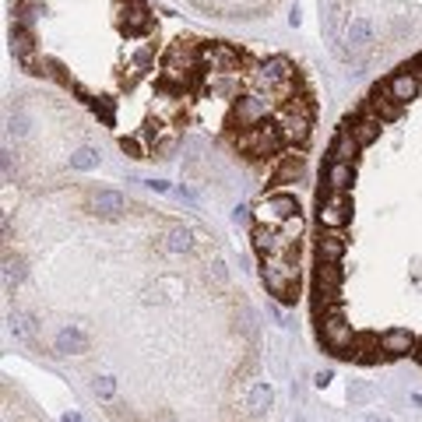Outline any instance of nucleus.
Listing matches in <instances>:
<instances>
[{
    "label": "nucleus",
    "mask_w": 422,
    "mask_h": 422,
    "mask_svg": "<svg viewBox=\"0 0 422 422\" xmlns=\"http://www.w3.org/2000/svg\"><path fill=\"white\" fill-rule=\"evenodd\" d=\"M317 320H320V345H324L327 352L342 355V359H352L355 331H352V324H348L345 310L335 303V307H327V310H324Z\"/></svg>",
    "instance_id": "obj_3"
},
{
    "label": "nucleus",
    "mask_w": 422,
    "mask_h": 422,
    "mask_svg": "<svg viewBox=\"0 0 422 422\" xmlns=\"http://www.w3.org/2000/svg\"><path fill=\"white\" fill-rule=\"evenodd\" d=\"M307 169V155L299 152V148H289V152H282L278 159H271V184H292V179H299Z\"/></svg>",
    "instance_id": "obj_10"
},
{
    "label": "nucleus",
    "mask_w": 422,
    "mask_h": 422,
    "mask_svg": "<svg viewBox=\"0 0 422 422\" xmlns=\"http://www.w3.org/2000/svg\"><path fill=\"white\" fill-rule=\"evenodd\" d=\"M85 348H88V338L78 327H64L56 335V352H85Z\"/></svg>",
    "instance_id": "obj_23"
},
{
    "label": "nucleus",
    "mask_w": 422,
    "mask_h": 422,
    "mask_svg": "<svg viewBox=\"0 0 422 422\" xmlns=\"http://www.w3.org/2000/svg\"><path fill=\"white\" fill-rule=\"evenodd\" d=\"M271 401H275V395H271V384H267V380H257L254 390H250V401H247V405H250V415L260 419V415L271 408Z\"/></svg>",
    "instance_id": "obj_20"
},
{
    "label": "nucleus",
    "mask_w": 422,
    "mask_h": 422,
    "mask_svg": "<svg viewBox=\"0 0 422 422\" xmlns=\"http://www.w3.org/2000/svg\"><path fill=\"white\" fill-rule=\"evenodd\" d=\"M260 285L282 307H296L299 303V264H289L285 257H267L260 264Z\"/></svg>",
    "instance_id": "obj_2"
},
{
    "label": "nucleus",
    "mask_w": 422,
    "mask_h": 422,
    "mask_svg": "<svg viewBox=\"0 0 422 422\" xmlns=\"http://www.w3.org/2000/svg\"><path fill=\"white\" fill-rule=\"evenodd\" d=\"M415 335L412 331H405V327H390V331H384L380 335V345H384V352H387V359H405V355H412L415 352Z\"/></svg>",
    "instance_id": "obj_12"
},
{
    "label": "nucleus",
    "mask_w": 422,
    "mask_h": 422,
    "mask_svg": "<svg viewBox=\"0 0 422 422\" xmlns=\"http://www.w3.org/2000/svg\"><path fill=\"white\" fill-rule=\"evenodd\" d=\"M96 395H99L102 401H109V398L116 395V380H113V377H99V380H96Z\"/></svg>",
    "instance_id": "obj_29"
},
{
    "label": "nucleus",
    "mask_w": 422,
    "mask_h": 422,
    "mask_svg": "<svg viewBox=\"0 0 422 422\" xmlns=\"http://www.w3.org/2000/svg\"><path fill=\"white\" fill-rule=\"evenodd\" d=\"M401 113H405V106L395 102V96H390L384 85H377L370 92V99L363 102V116H373V120H380V124H390V120H398Z\"/></svg>",
    "instance_id": "obj_9"
},
{
    "label": "nucleus",
    "mask_w": 422,
    "mask_h": 422,
    "mask_svg": "<svg viewBox=\"0 0 422 422\" xmlns=\"http://www.w3.org/2000/svg\"><path fill=\"white\" fill-rule=\"evenodd\" d=\"M331 380H335V373H331V370H320V373L313 377V384H317V387H327Z\"/></svg>",
    "instance_id": "obj_33"
},
{
    "label": "nucleus",
    "mask_w": 422,
    "mask_h": 422,
    "mask_svg": "<svg viewBox=\"0 0 422 422\" xmlns=\"http://www.w3.org/2000/svg\"><path fill=\"white\" fill-rule=\"evenodd\" d=\"M310 131H313V116L310 113H299V109H282L278 116V134L289 148H303L310 141Z\"/></svg>",
    "instance_id": "obj_8"
},
{
    "label": "nucleus",
    "mask_w": 422,
    "mask_h": 422,
    "mask_svg": "<svg viewBox=\"0 0 422 422\" xmlns=\"http://www.w3.org/2000/svg\"><path fill=\"white\" fill-rule=\"evenodd\" d=\"M166 254H190L194 250V239H190V229H184V225H176V229H169L166 232Z\"/></svg>",
    "instance_id": "obj_22"
},
{
    "label": "nucleus",
    "mask_w": 422,
    "mask_h": 422,
    "mask_svg": "<svg viewBox=\"0 0 422 422\" xmlns=\"http://www.w3.org/2000/svg\"><path fill=\"white\" fill-rule=\"evenodd\" d=\"M342 127H348L352 131V137L359 141V148H366V144H373L377 137H380V120H373V116H348Z\"/></svg>",
    "instance_id": "obj_16"
},
{
    "label": "nucleus",
    "mask_w": 422,
    "mask_h": 422,
    "mask_svg": "<svg viewBox=\"0 0 422 422\" xmlns=\"http://www.w3.org/2000/svg\"><path fill=\"white\" fill-rule=\"evenodd\" d=\"M232 222H236V225H254V222H257V219H254V208L239 204V208L232 211Z\"/></svg>",
    "instance_id": "obj_30"
},
{
    "label": "nucleus",
    "mask_w": 422,
    "mask_h": 422,
    "mask_svg": "<svg viewBox=\"0 0 422 422\" xmlns=\"http://www.w3.org/2000/svg\"><path fill=\"white\" fill-rule=\"evenodd\" d=\"M229 144L236 148V152H243L247 159H257V162L278 159L282 148H285V141L278 134V124H267V120L257 124V127H250V131H229Z\"/></svg>",
    "instance_id": "obj_1"
},
{
    "label": "nucleus",
    "mask_w": 422,
    "mask_h": 422,
    "mask_svg": "<svg viewBox=\"0 0 422 422\" xmlns=\"http://www.w3.org/2000/svg\"><path fill=\"white\" fill-rule=\"evenodd\" d=\"M345 250H348V239H345V232H342V229H320V232H317V239H313V254H317V260L342 264Z\"/></svg>",
    "instance_id": "obj_11"
},
{
    "label": "nucleus",
    "mask_w": 422,
    "mask_h": 422,
    "mask_svg": "<svg viewBox=\"0 0 422 422\" xmlns=\"http://www.w3.org/2000/svg\"><path fill=\"white\" fill-rule=\"evenodd\" d=\"M384 88H387V92L390 96H395V102H401V106H408L412 99H419V81H415V74L408 71V67H401L398 74H390L387 81H384Z\"/></svg>",
    "instance_id": "obj_13"
},
{
    "label": "nucleus",
    "mask_w": 422,
    "mask_h": 422,
    "mask_svg": "<svg viewBox=\"0 0 422 422\" xmlns=\"http://www.w3.org/2000/svg\"><path fill=\"white\" fill-rule=\"evenodd\" d=\"M134 64H137V67H148V64H152V49L141 46V49L134 53Z\"/></svg>",
    "instance_id": "obj_31"
},
{
    "label": "nucleus",
    "mask_w": 422,
    "mask_h": 422,
    "mask_svg": "<svg viewBox=\"0 0 422 422\" xmlns=\"http://www.w3.org/2000/svg\"><path fill=\"white\" fill-rule=\"evenodd\" d=\"M355 155H359V141L352 137L348 127H338L335 141H331V159L335 162H355Z\"/></svg>",
    "instance_id": "obj_18"
},
{
    "label": "nucleus",
    "mask_w": 422,
    "mask_h": 422,
    "mask_svg": "<svg viewBox=\"0 0 422 422\" xmlns=\"http://www.w3.org/2000/svg\"><path fill=\"white\" fill-rule=\"evenodd\" d=\"M352 359L363 366H377L387 359L384 345H380V335H355V345H352Z\"/></svg>",
    "instance_id": "obj_14"
},
{
    "label": "nucleus",
    "mask_w": 422,
    "mask_h": 422,
    "mask_svg": "<svg viewBox=\"0 0 422 422\" xmlns=\"http://www.w3.org/2000/svg\"><path fill=\"white\" fill-rule=\"evenodd\" d=\"M271 106H275V102H271L267 96H260V92H254V96H236L232 106H229V116H225V127H229V131H250V127L264 124L267 113H271Z\"/></svg>",
    "instance_id": "obj_4"
},
{
    "label": "nucleus",
    "mask_w": 422,
    "mask_h": 422,
    "mask_svg": "<svg viewBox=\"0 0 422 422\" xmlns=\"http://www.w3.org/2000/svg\"><path fill=\"white\" fill-rule=\"evenodd\" d=\"M92 204H96V215H102V219H120L127 211V197L116 190H99Z\"/></svg>",
    "instance_id": "obj_17"
},
{
    "label": "nucleus",
    "mask_w": 422,
    "mask_h": 422,
    "mask_svg": "<svg viewBox=\"0 0 422 422\" xmlns=\"http://www.w3.org/2000/svg\"><path fill=\"white\" fill-rule=\"evenodd\" d=\"M21 278H25V260L8 254V257H4V289L11 292V289H14Z\"/></svg>",
    "instance_id": "obj_26"
},
{
    "label": "nucleus",
    "mask_w": 422,
    "mask_h": 422,
    "mask_svg": "<svg viewBox=\"0 0 422 422\" xmlns=\"http://www.w3.org/2000/svg\"><path fill=\"white\" fill-rule=\"evenodd\" d=\"M208 275L215 278V282H225V264H222V260H215V264H211V271H208Z\"/></svg>",
    "instance_id": "obj_32"
},
{
    "label": "nucleus",
    "mask_w": 422,
    "mask_h": 422,
    "mask_svg": "<svg viewBox=\"0 0 422 422\" xmlns=\"http://www.w3.org/2000/svg\"><path fill=\"white\" fill-rule=\"evenodd\" d=\"M373 398H377V387H373L370 380H352V384H348V401H352L355 408L370 405Z\"/></svg>",
    "instance_id": "obj_24"
},
{
    "label": "nucleus",
    "mask_w": 422,
    "mask_h": 422,
    "mask_svg": "<svg viewBox=\"0 0 422 422\" xmlns=\"http://www.w3.org/2000/svg\"><path fill=\"white\" fill-rule=\"evenodd\" d=\"M155 21L144 0H127V32H152Z\"/></svg>",
    "instance_id": "obj_19"
},
{
    "label": "nucleus",
    "mask_w": 422,
    "mask_h": 422,
    "mask_svg": "<svg viewBox=\"0 0 422 422\" xmlns=\"http://www.w3.org/2000/svg\"><path fill=\"white\" fill-rule=\"evenodd\" d=\"M71 166L74 169H96L99 166V152L96 148H78V152L71 155Z\"/></svg>",
    "instance_id": "obj_28"
},
{
    "label": "nucleus",
    "mask_w": 422,
    "mask_h": 422,
    "mask_svg": "<svg viewBox=\"0 0 422 422\" xmlns=\"http://www.w3.org/2000/svg\"><path fill=\"white\" fill-rule=\"evenodd\" d=\"M408 71H412V74H415V81L422 85V53H419V56L412 60V67H408Z\"/></svg>",
    "instance_id": "obj_34"
},
{
    "label": "nucleus",
    "mask_w": 422,
    "mask_h": 422,
    "mask_svg": "<svg viewBox=\"0 0 422 422\" xmlns=\"http://www.w3.org/2000/svg\"><path fill=\"white\" fill-rule=\"evenodd\" d=\"M348 43H352V49H370L373 46V28H370V21L366 18H355L352 25H348V36H345Z\"/></svg>",
    "instance_id": "obj_21"
},
{
    "label": "nucleus",
    "mask_w": 422,
    "mask_h": 422,
    "mask_svg": "<svg viewBox=\"0 0 422 422\" xmlns=\"http://www.w3.org/2000/svg\"><path fill=\"white\" fill-rule=\"evenodd\" d=\"M11 331H14L21 342H28V345L39 342V335H36V320L28 317V313H14V317H11Z\"/></svg>",
    "instance_id": "obj_25"
},
{
    "label": "nucleus",
    "mask_w": 422,
    "mask_h": 422,
    "mask_svg": "<svg viewBox=\"0 0 422 422\" xmlns=\"http://www.w3.org/2000/svg\"><path fill=\"white\" fill-rule=\"evenodd\" d=\"M120 148H124L127 159H152V148H148L144 137H120Z\"/></svg>",
    "instance_id": "obj_27"
},
{
    "label": "nucleus",
    "mask_w": 422,
    "mask_h": 422,
    "mask_svg": "<svg viewBox=\"0 0 422 422\" xmlns=\"http://www.w3.org/2000/svg\"><path fill=\"white\" fill-rule=\"evenodd\" d=\"M317 222L320 229H345L352 222V197L345 190H317Z\"/></svg>",
    "instance_id": "obj_5"
},
{
    "label": "nucleus",
    "mask_w": 422,
    "mask_h": 422,
    "mask_svg": "<svg viewBox=\"0 0 422 422\" xmlns=\"http://www.w3.org/2000/svg\"><path fill=\"white\" fill-rule=\"evenodd\" d=\"M352 184H355V162H335V159H331L327 169H324V187H327V190H345V194H348Z\"/></svg>",
    "instance_id": "obj_15"
},
{
    "label": "nucleus",
    "mask_w": 422,
    "mask_h": 422,
    "mask_svg": "<svg viewBox=\"0 0 422 422\" xmlns=\"http://www.w3.org/2000/svg\"><path fill=\"white\" fill-rule=\"evenodd\" d=\"M64 422H81V415H78V412H67V415H64Z\"/></svg>",
    "instance_id": "obj_36"
},
{
    "label": "nucleus",
    "mask_w": 422,
    "mask_h": 422,
    "mask_svg": "<svg viewBox=\"0 0 422 422\" xmlns=\"http://www.w3.org/2000/svg\"><path fill=\"white\" fill-rule=\"evenodd\" d=\"M412 355H415V359H419V363H422V338L415 342V352H412Z\"/></svg>",
    "instance_id": "obj_35"
},
{
    "label": "nucleus",
    "mask_w": 422,
    "mask_h": 422,
    "mask_svg": "<svg viewBox=\"0 0 422 422\" xmlns=\"http://www.w3.org/2000/svg\"><path fill=\"white\" fill-rule=\"evenodd\" d=\"M299 215V201H296V194H285V190H278V194H267L264 197V204L254 211V219L257 222H264V225H275V229H282L289 219H296Z\"/></svg>",
    "instance_id": "obj_7"
},
{
    "label": "nucleus",
    "mask_w": 422,
    "mask_h": 422,
    "mask_svg": "<svg viewBox=\"0 0 422 422\" xmlns=\"http://www.w3.org/2000/svg\"><path fill=\"white\" fill-rule=\"evenodd\" d=\"M243 49L229 43H201V71L204 74H236L243 64Z\"/></svg>",
    "instance_id": "obj_6"
},
{
    "label": "nucleus",
    "mask_w": 422,
    "mask_h": 422,
    "mask_svg": "<svg viewBox=\"0 0 422 422\" xmlns=\"http://www.w3.org/2000/svg\"><path fill=\"white\" fill-rule=\"evenodd\" d=\"M366 422H384V419H377V415H366Z\"/></svg>",
    "instance_id": "obj_37"
}]
</instances>
